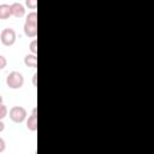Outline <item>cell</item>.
<instances>
[{"mask_svg": "<svg viewBox=\"0 0 154 154\" xmlns=\"http://www.w3.org/2000/svg\"><path fill=\"white\" fill-rule=\"evenodd\" d=\"M24 84V77L19 71H11L6 77V85L11 89H19Z\"/></svg>", "mask_w": 154, "mask_h": 154, "instance_id": "obj_1", "label": "cell"}, {"mask_svg": "<svg viewBox=\"0 0 154 154\" xmlns=\"http://www.w3.org/2000/svg\"><path fill=\"white\" fill-rule=\"evenodd\" d=\"M16 38H17V34L12 28H5L0 34V41L6 47L12 46L16 42Z\"/></svg>", "mask_w": 154, "mask_h": 154, "instance_id": "obj_2", "label": "cell"}, {"mask_svg": "<svg viewBox=\"0 0 154 154\" xmlns=\"http://www.w3.org/2000/svg\"><path fill=\"white\" fill-rule=\"evenodd\" d=\"M26 109L22 106H13L11 109H10V118L12 122L14 123H23L25 119H26Z\"/></svg>", "mask_w": 154, "mask_h": 154, "instance_id": "obj_3", "label": "cell"}, {"mask_svg": "<svg viewBox=\"0 0 154 154\" xmlns=\"http://www.w3.org/2000/svg\"><path fill=\"white\" fill-rule=\"evenodd\" d=\"M11 12L12 16H14L16 18H22L25 14V8L20 2H12L11 4Z\"/></svg>", "mask_w": 154, "mask_h": 154, "instance_id": "obj_4", "label": "cell"}, {"mask_svg": "<svg viewBox=\"0 0 154 154\" xmlns=\"http://www.w3.org/2000/svg\"><path fill=\"white\" fill-rule=\"evenodd\" d=\"M37 109L36 107H34L31 116H29V118L26 119V128L30 131H36L37 130V114H36Z\"/></svg>", "mask_w": 154, "mask_h": 154, "instance_id": "obj_5", "label": "cell"}, {"mask_svg": "<svg viewBox=\"0 0 154 154\" xmlns=\"http://www.w3.org/2000/svg\"><path fill=\"white\" fill-rule=\"evenodd\" d=\"M24 34L28 36V37H36L37 35V24H31V23H28L25 22L24 23Z\"/></svg>", "mask_w": 154, "mask_h": 154, "instance_id": "obj_6", "label": "cell"}, {"mask_svg": "<svg viewBox=\"0 0 154 154\" xmlns=\"http://www.w3.org/2000/svg\"><path fill=\"white\" fill-rule=\"evenodd\" d=\"M12 16L11 5L8 4H0V19H7Z\"/></svg>", "mask_w": 154, "mask_h": 154, "instance_id": "obj_7", "label": "cell"}, {"mask_svg": "<svg viewBox=\"0 0 154 154\" xmlns=\"http://www.w3.org/2000/svg\"><path fill=\"white\" fill-rule=\"evenodd\" d=\"M24 64L28 67L31 69H36L37 67V57L35 54H26L24 57Z\"/></svg>", "mask_w": 154, "mask_h": 154, "instance_id": "obj_8", "label": "cell"}, {"mask_svg": "<svg viewBox=\"0 0 154 154\" xmlns=\"http://www.w3.org/2000/svg\"><path fill=\"white\" fill-rule=\"evenodd\" d=\"M25 22L31 23V24H37V13H36V11H31V12H29L28 16H26Z\"/></svg>", "mask_w": 154, "mask_h": 154, "instance_id": "obj_9", "label": "cell"}, {"mask_svg": "<svg viewBox=\"0 0 154 154\" xmlns=\"http://www.w3.org/2000/svg\"><path fill=\"white\" fill-rule=\"evenodd\" d=\"M29 49L31 52V54H37V41L36 40H32L30 43H29Z\"/></svg>", "mask_w": 154, "mask_h": 154, "instance_id": "obj_10", "label": "cell"}, {"mask_svg": "<svg viewBox=\"0 0 154 154\" xmlns=\"http://www.w3.org/2000/svg\"><path fill=\"white\" fill-rule=\"evenodd\" d=\"M7 113H8V109H7L6 105L1 103V105H0V120H2V119L7 116Z\"/></svg>", "mask_w": 154, "mask_h": 154, "instance_id": "obj_11", "label": "cell"}, {"mask_svg": "<svg viewBox=\"0 0 154 154\" xmlns=\"http://www.w3.org/2000/svg\"><path fill=\"white\" fill-rule=\"evenodd\" d=\"M25 5H26L28 7H30V8L35 10V8H36V6H37V2H36L35 0H26V1H25Z\"/></svg>", "mask_w": 154, "mask_h": 154, "instance_id": "obj_12", "label": "cell"}, {"mask_svg": "<svg viewBox=\"0 0 154 154\" xmlns=\"http://www.w3.org/2000/svg\"><path fill=\"white\" fill-rule=\"evenodd\" d=\"M6 65H7V59H6L4 55H1V54H0V70L5 69V67H6Z\"/></svg>", "mask_w": 154, "mask_h": 154, "instance_id": "obj_13", "label": "cell"}, {"mask_svg": "<svg viewBox=\"0 0 154 154\" xmlns=\"http://www.w3.org/2000/svg\"><path fill=\"white\" fill-rule=\"evenodd\" d=\"M6 149V142L2 137H0V153H2Z\"/></svg>", "mask_w": 154, "mask_h": 154, "instance_id": "obj_14", "label": "cell"}, {"mask_svg": "<svg viewBox=\"0 0 154 154\" xmlns=\"http://www.w3.org/2000/svg\"><path fill=\"white\" fill-rule=\"evenodd\" d=\"M36 77H37V73H34L32 75V84L36 85Z\"/></svg>", "mask_w": 154, "mask_h": 154, "instance_id": "obj_15", "label": "cell"}, {"mask_svg": "<svg viewBox=\"0 0 154 154\" xmlns=\"http://www.w3.org/2000/svg\"><path fill=\"white\" fill-rule=\"evenodd\" d=\"M4 129H5V124H4V122H2V120H0V132H1V131H4Z\"/></svg>", "mask_w": 154, "mask_h": 154, "instance_id": "obj_16", "label": "cell"}, {"mask_svg": "<svg viewBox=\"0 0 154 154\" xmlns=\"http://www.w3.org/2000/svg\"><path fill=\"white\" fill-rule=\"evenodd\" d=\"M2 103V96H1V94H0V105Z\"/></svg>", "mask_w": 154, "mask_h": 154, "instance_id": "obj_17", "label": "cell"}]
</instances>
